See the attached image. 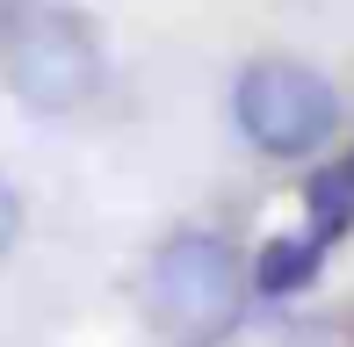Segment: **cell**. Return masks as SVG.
Segmentation results:
<instances>
[{
    "label": "cell",
    "mask_w": 354,
    "mask_h": 347,
    "mask_svg": "<svg viewBox=\"0 0 354 347\" xmlns=\"http://www.w3.org/2000/svg\"><path fill=\"white\" fill-rule=\"evenodd\" d=\"M145 319L174 347H217L246 319V261L217 232H174L145 268Z\"/></svg>",
    "instance_id": "obj_1"
},
{
    "label": "cell",
    "mask_w": 354,
    "mask_h": 347,
    "mask_svg": "<svg viewBox=\"0 0 354 347\" xmlns=\"http://www.w3.org/2000/svg\"><path fill=\"white\" fill-rule=\"evenodd\" d=\"M232 116L268 160H304L340 131V94L304 58H253L232 87Z\"/></svg>",
    "instance_id": "obj_2"
},
{
    "label": "cell",
    "mask_w": 354,
    "mask_h": 347,
    "mask_svg": "<svg viewBox=\"0 0 354 347\" xmlns=\"http://www.w3.org/2000/svg\"><path fill=\"white\" fill-rule=\"evenodd\" d=\"M347 217H354V167L311 174V232H318V239H340Z\"/></svg>",
    "instance_id": "obj_5"
},
{
    "label": "cell",
    "mask_w": 354,
    "mask_h": 347,
    "mask_svg": "<svg viewBox=\"0 0 354 347\" xmlns=\"http://www.w3.org/2000/svg\"><path fill=\"white\" fill-rule=\"evenodd\" d=\"M0 73L37 116H66V109L94 102V87H102V37L87 15L29 8L0 44Z\"/></svg>",
    "instance_id": "obj_3"
},
{
    "label": "cell",
    "mask_w": 354,
    "mask_h": 347,
    "mask_svg": "<svg viewBox=\"0 0 354 347\" xmlns=\"http://www.w3.org/2000/svg\"><path fill=\"white\" fill-rule=\"evenodd\" d=\"M15 232H22V196H15V181L0 174V254L15 246Z\"/></svg>",
    "instance_id": "obj_6"
},
{
    "label": "cell",
    "mask_w": 354,
    "mask_h": 347,
    "mask_svg": "<svg viewBox=\"0 0 354 347\" xmlns=\"http://www.w3.org/2000/svg\"><path fill=\"white\" fill-rule=\"evenodd\" d=\"M318 254H326V239H318V232L268 239V246H261V261H253V290H261V297H297V290H311Z\"/></svg>",
    "instance_id": "obj_4"
}]
</instances>
